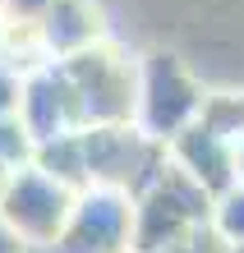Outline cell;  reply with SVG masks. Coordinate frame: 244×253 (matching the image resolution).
Returning a JSON list of instances; mask_svg holds the SVG:
<instances>
[{
  "label": "cell",
  "mask_w": 244,
  "mask_h": 253,
  "mask_svg": "<svg viewBox=\"0 0 244 253\" xmlns=\"http://www.w3.org/2000/svg\"><path fill=\"white\" fill-rule=\"evenodd\" d=\"M134 253H161L175 240H185L189 230L207 226L212 207H217V193L207 184H198L194 175L180 166V161L166 152V166L157 170L139 198H134Z\"/></svg>",
  "instance_id": "6da1fadb"
},
{
  "label": "cell",
  "mask_w": 244,
  "mask_h": 253,
  "mask_svg": "<svg viewBox=\"0 0 244 253\" xmlns=\"http://www.w3.org/2000/svg\"><path fill=\"white\" fill-rule=\"evenodd\" d=\"M79 92L83 106V125H134L139 115V74H143V55H134L129 46H120L115 37L97 42L69 60H60Z\"/></svg>",
  "instance_id": "7a4b0ae2"
},
{
  "label": "cell",
  "mask_w": 244,
  "mask_h": 253,
  "mask_svg": "<svg viewBox=\"0 0 244 253\" xmlns=\"http://www.w3.org/2000/svg\"><path fill=\"white\" fill-rule=\"evenodd\" d=\"M207 87L189 69V60L180 51L152 46L143 51V74H139V125L152 143H171L175 133H185L198 115H203Z\"/></svg>",
  "instance_id": "3957f363"
},
{
  "label": "cell",
  "mask_w": 244,
  "mask_h": 253,
  "mask_svg": "<svg viewBox=\"0 0 244 253\" xmlns=\"http://www.w3.org/2000/svg\"><path fill=\"white\" fill-rule=\"evenodd\" d=\"M74 203H79V189H69L33 161V166L9 170L5 193H0V216L23 235L28 249H55L74 216Z\"/></svg>",
  "instance_id": "277c9868"
},
{
  "label": "cell",
  "mask_w": 244,
  "mask_h": 253,
  "mask_svg": "<svg viewBox=\"0 0 244 253\" xmlns=\"http://www.w3.org/2000/svg\"><path fill=\"white\" fill-rule=\"evenodd\" d=\"M134 193L120 184L79 189L74 216L60 235L55 253H134Z\"/></svg>",
  "instance_id": "5b68a950"
},
{
  "label": "cell",
  "mask_w": 244,
  "mask_h": 253,
  "mask_svg": "<svg viewBox=\"0 0 244 253\" xmlns=\"http://www.w3.org/2000/svg\"><path fill=\"white\" fill-rule=\"evenodd\" d=\"M19 120L28 125L37 143H51V138H65V133H83V106H79V92H74L69 74L60 60H42L37 69H28V83H23V106H19Z\"/></svg>",
  "instance_id": "8992f818"
},
{
  "label": "cell",
  "mask_w": 244,
  "mask_h": 253,
  "mask_svg": "<svg viewBox=\"0 0 244 253\" xmlns=\"http://www.w3.org/2000/svg\"><path fill=\"white\" fill-rule=\"evenodd\" d=\"M166 152H171L198 184H207L217 198H221L226 189L240 184V175H235V143L226 138V133L207 129L203 120H194L185 133H175V138L166 143Z\"/></svg>",
  "instance_id": "52a82bcc"
},
{
  "label": "cell",
  "mask_w": 244,
  "mask_h": 253,
  "mask_svg": "<svg viewBox=\"0 0 244 253\" xmlns=\"http://www.w3.org/2000/svg\"><path fill=\"white\" fill-rule=\"evenodd\" d=\"M111 37V23H106L101 0H51L47 19H42V46H47V60H69L88 46Z\"/></svg>",
  "instance_id": "ba28073f"
},
{
  "label": "cell",
  "mask_w": 244,
  "mask_h": 253,
  "mask_svg": "<svg viewBox=\"0 0 244 253\" xmlns=\"http://www.w3.org/2000/svg\"><path fill=\"white\" fill-rule=\"evenodd\" d=\"M37 166L51 170L55 180H65L69 189H88L93 184V170H88V152H83V133H65V138L37 143Z\"/></svg>",
  "instance_id": "9c48e42d"
},
{
  "label": "cell",
  "mask_w": 244,
  "mask_h": 253,
  "mask_svg": "<svg viewBox=\"0 0 244 253\" xmlns=\"http://www.w3.org/2000/svg\"><path fill=\"white\" fill-rule=\"evenodd\" d=\"M33 157H37V138L28 133V125L19 115H0V161L19 170V166H33Z\"/></svg>",
  "instance_id": "30bf717a"
},
{
  "label": "cell",
  "mask_w": 244,
  "mask_h": 253,
  "mask_svg": "<svg viewBox=\"0 0 244 253\" xmlns=\"http://www.w3.org/2000/svg\"><path fill=\"white\" fill-rule=\"evenodd\" d=\"M212 226L221 230V240L226 244H244V184H235V189H226L221 198H217V207H212Z\"/></svg>",
  "instance_id": "8fae6325"
},
{
  "label": "cell",
  "mask_w": 244,
  "mask_h": 253,
  "mask_svg": "<svg viewBox=\"0 0 244 253\" xmlns=\"http://www.w3.org/2000/svg\"><path fill=\"white\" fill-rule=\"evenodd\" d=\"M23 83H28V69L14 65L9 55H0V115H19V106H23Z\"/></svg>",
  "instance_id": "7c38bea8"
},
{
  "label": "cell",
  "mask_w": 244,
  "mask_h": 253,
  "mask_svg": "<svg viewBox=\"0 0 244 253\" xmlns=\"http://www.w3.org/2000/svg\"><path fill=\"white\" fill-rule=\"evenodd\" d=\"M161 253H235V244H226V240H221V230L207 221V226L189 230L185 240H175L171 249H161Z\"/></svg>",
  "instance_id": "4fadbf2b"
},
{
  "label": "cell",
  "mask_w": 244,
  "mask_h": 253,
  "mask_svg": "<svg viewBox=\"0 0 244 253\" xmlns=\"http://www.w3.org/2000/svg\"><path fill=\"white\" fill-rule=\"evenodd\" d=\"M51 0H5L0 5V23H28V28H42Z\"/></svg>",
  "instance_id": "5bb4252c"
},
{
  "label": "cell",
  "mask_w": 244,
  "mask_h": 253,
  "mask_svg": "<svg viewBox=\"0 0 244 253\" xmlns=\"http://www.w3.org/2000/svg\"><path fill=\"white\" fill-rule=\"evenodd\" d=\"M0 253H33V249L23 244V235L14 230V226H9L5 216H0Z\"/></svg>",
  "instance_id": "9a60e30c"
},
{
  "label": "cell",
  "mask_w": 244,
  "mask_h": 253,
  "mask_svg": "<svg viewBox=\"0 0 244 253\" xmlns=\"http://www.w3.org/2000/svg\"><path fill=\"white\" fill-rule=\"evenodd\" d=\"M235 175H240V184H244V138L235 143Z\"/></svg>",
  "instance_id": "2e32d148"
},
{
  "label": "cell",
  "mask_w": 244,
  "mask_h": 253,
  "mask_svg": "<svg viewBox=\"0 0 244 253\" xmlns=\"http://www.w3.org/2000/svg\"><path fill=\"white\" fill-rule=\"evenodd\" d=\"M5 180H9V166L0 161V193H5Z\"/></svg>",
  "instance_id": "e0dca14e"
},
{
  "label": "cell",
  "mask_w": 244,
  "mask_h": 253,
  "mask_svg": "<svg viewBox=\"0 0 244 253\" xmlns=\"http://www.w3.org/2000/svg\"><path fill=\"white\" fill-rule=\"evenodd\" d=\"M33 253H55V249H33Z\"/></svg>",
  "instance_id": "ac0fdd59"
},
{
  "label": "cell",
  "mask_w": 244,
  "mask_h": 253,
  "mask_svg": "<svg viewBox=\"0 0 244 253\" xmlns=\"http://www.w3.org/2000/svg\"><path fill=\"white\" fill-rule=\"evenodd\" d=\"M235 253H244V244H240V249H235Z\"/></svg>",
  "instance_id": "d6986e66"
},
{
  "label": "cell",
  "mask_w": 244,
  "mask_h": 253,
  "mask_svg": "<svg viewBox=\"0 0 244 253\" xmlns=\"http://www.w3.org/2000/svg\"><path fill=\"white\" fill-rule=\"evenodd\" d=\"M0 5H5V0H0Z\"/></svg>",
  "instance_id": "ffe728a7"
}]
</instances>
